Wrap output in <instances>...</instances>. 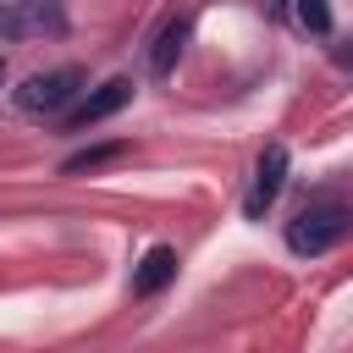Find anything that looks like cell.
Segmentation results:
<instances>
[{"instance_id":"277c9868","label":"cell","mask_w":353,"mask_h":353,"mask_svg":"<svg viewBox=\"0 0 353 353\" xmlns=\"http://www.w3.org/2000/svg\"><path fill=\"white\" fill-rule=\"evenodd\" d=\"M44 33H66L61 6H44V0H6L0 6V39H44Z\"/></svg>"},{"instance_id":"6da1fadb","label":"cell","mask_w":353,"mask_h":353,"mask_svg":"<svg viewBox=\"0 0 353 353\" xmlns=\"http://www.w3.org/2000/svg\"><path fill=\"white\" fill-rule=\"evenodd\" d=\"M347 204L342 199H320V204H303L292 221H287V248L298 259H314V254H331L342 237H347Z\"/></svg>"},{"instance_id":"9c48e42d","label":"cell","mask_w":353,"mask_h":353,"mask_svg":"<svg viewBox=\"0 0 353 353\" xmlns=\"http://www.w3.org/2000/svg\"><path fill=\"white\" fill-rule=\"evenodd\" d=\"M292 22H298V28H309V33H331V11H325V6H298V11H292Z\"/></svg>"},{"instance_id":"ba28073f","label":"cell","mask_w":353,"mask_h":353,"mask_svg":"<svg viewBox=\"0 0 353 353\" xmlns=\"http://www.w3.org/2000/svg\"><path fill=\"white\" fill-rule=\"evenodd\" d=\"M116 149H121V143H105V149H83V154H72V160H66L61 171H66V176H77V171H94V165H105V160H110Z\"/></svg>"},{"instance_id":"5b68a950","label":"cell","mask_w":353,"mask_h":353,"mask_svg":"<svg viewBox=\"0 0 353 353\" xmlns=\"http://www.w3.org/2000/svg\"><path fill=\"white\" fill-rule=\"evenodd\" d=\"M127 99H132V83H127V77H110V83H99V88H83V99L66 110V132L99 127V121H105V116H116Z\"/></svg>"},{"instance_id":"7a4b0ae2","label":"cell","mask_w":353,"mask_h":353,"mask_svg":"<svg viewBox=\"0 0 353 353\" xmlns=\"http://www.w3.org/2000/svg\"><path fill=\"white\" fill-rule=\"evenodd\" d=\"M83 72L77 66H55V72H33L22 88H17V110L28 116H66L77 99H83Z\"/></svg>"},{"instance_id":"30bf717a","label":"cell","mask_w":353,"mask_h":353,"mask_svg":"<svg viewBox=\"0 0 353 353\" xmlns=\"http://www.w3.org/2000/svg\"><path fill=\"white\" fill-rule=\"evenodd\" d=\"M0 83H6V55H0Z\"/></svg>"},{"instance_id":"3957f363","label":"cell","mask_w":353,"mask_h":353,"mask_svg":"<svg viewBox=\"0 0 353 353\" xmlns=\"http://www.w3.org/2000/svg\"><path fill=\"white\" fill-rule=\"evenodd\" d=\"M281 182H287V143H265L259 160H254V182H248V193H243V215H248V221H265V210L276 204Z\"/></svg>"},{"instance_id":"8992f818","label":"cell","mask_w":353,"mask_h":353,"mask_svg":"<svg viewBox=\"0 0 353 353\" xmlns=\"http://www.w3.org/2000/svg\"><path fill=\"white\" fill-rule=\"evenodd\" d=\"M171 276H176V248H171V243H154V248L138 259V270H132V292H138V298H154V292L171 287Z\"/></svg>"},{"instance_id":"52a82bcc","label":"cell","mask_w":353,"mask_h":353,"mask_svg":"<svg viewBox=\"0 0 353 353\" xmlns=\"http://www.w3.org/2000/svg\"><path fill=\"white\" fill-rule=\"evenodd\" d=\"M188 33H193V17H165V22H160V33H154V44H149V72H154V77H171Z\"/></svg>"}]
</instances>
